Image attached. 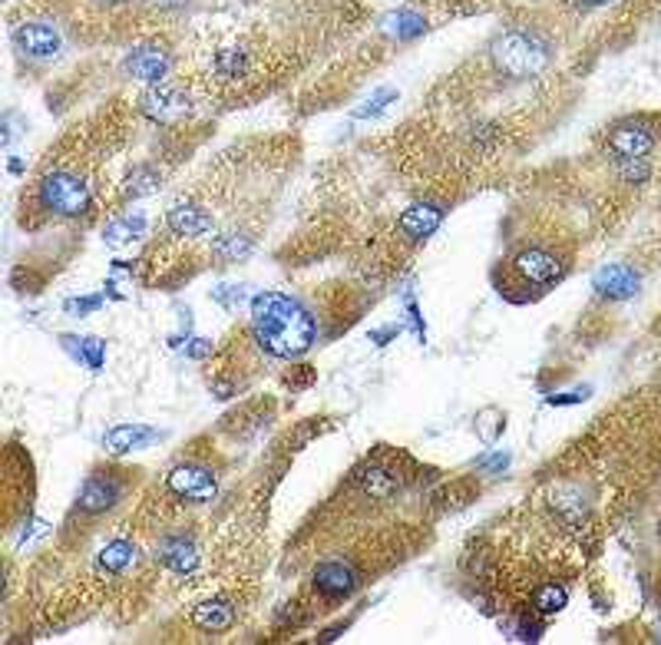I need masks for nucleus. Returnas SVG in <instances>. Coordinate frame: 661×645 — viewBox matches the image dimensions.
<instances>
[{"label": "nucleus", "instance_id": "nucleus-28", "mask_svg": "<svg viewBox=\"0 0 661 645\" xmlns=\"http://www.w3.org/2000/svg\"><path fill=\"white\" fill-rule=\"evenodd\" d=\"M212 301H219L222 308H242L248 301V285H215L212 288Z\"/></svg>", "mask_w": 661, "mask_h": 645}, {"label": "nucleus", "instance_id": "nucleus-3", "mask_svg": "<svg viewBox=\"0 0 661 645\" xmlns=\"http://www.w3.org/2000/svg\"><path fill=\"white\" fill-rule=\"evenodd\" d=\"M493 60L503 73H509V77H533V73H539L546 67L549 47L536 34H526V30H509V34L496 37Z\"/></svg>", "mask_w": 661, "mask_h": 645}, {"label": "nucleus", "instance_id": "nucleus-18", "mask_svg": "<svg viewBox=\"0 0 661 645\" xmlns=\"http://www.w3.org/2000/svg\"><path fill=\"white\" fill-rule=\"evenodd\" d=\"M146 229H149V222H146L143 212L116 215V219L103 229V242H106V245H129V242L143 239Z\"/></svg>", "mask_w": 661, "mask_h": 645}, {"label": "nucleus", "instance_id": "nucleus-23", "mask_svg": "<svg viewBox=\"0 0 661 645\" xmlns=\"http://www.w3.org/2000/svg\"><path fill=\"white\" fill-rule=\"evenodd\" d=\"M245 70H248V53L245 50L229 47V50H219L212 57V73L219 80H242Z\"/></svg>", "mask_w": 661, "mask_h": 645}, {"label": "nucleus", "instance_id": "nucleus-2", "mask_svg": "<svg viewBox=\"0 0 661 645\" xmlns=\"http://www.w3.org/2000/svg\"><path fill=\"white\" fill-rule=\"evenodd\" d=\"M37 196H40V206L53 215H60V219H80V215H86L93 206V192L86 186V179L80 172H70V169L47 172L37 186Z\"/></svg>", "mask_w": 661, "mask_h": 645}, {"label": "nucleus", "instance_id": "nucleus-8", "mask_svg": "<svg viewBox=\"0 0 661 645\" xmlns=\"http://www.w3.org/2000/svg\"><path fill=\"white\" fill-rule=\"evenodd\" d=\"M14 43H17V50L30 60H50L60 53L63 40H60V30L53 24H40V20H34V24L17 27Z\"/></svg>", "mask_w": 661, "mask_h": 645}, {"label": "nucleus", "instance_id": "nucleus-27", "mask_svg": "<svg viewBox=\"0 0 661 645\" xmlns=\"http://www.w3.org/2000/svg\"><path fill=\"white\" fill-rule=\"evenodd\" d=\"M619 176L628 186H645L648 179H652V166H648L645 156L638 159H619Z\"/></svg>", "mask_w": 661, "mask_h": 645}, {"label": "nucleus", "instance_id": "nucleus-19", "mask_svg": "<svg viewBox=\"0 0 661 645\" xmlns=\"http://www.w3.org/2000/svg\"><path fill=\"white\" fill-rule=\"evenodd\" d=\"M63 348H67L73 358H77L83 368H90L93 374L103 371L106 364V341L103 338H80V335H63Z\"/></svg>", "mask_w": 661, "mask_h": 645}, {"label": "nucleus", "instance_id": "nucleus-24", "mask_svg": "<svg viewBox=\"0 0 661 645\" xmlns=\"http://www.w3.org/2000/svg\"><path fill=\"white\" fill-rule=\"evenodd\" d=\"M566 602H569V589L562 586V583L539 586L536 596H533V606H536L539 616H556V612L566 609Z\"/></svg>", "mask_w": 661, "mask_h": 645}, {"label": "nucleus", "instance_id": "nucleus-34", "mask_svg": "<svg viewBox=\"0 0 661 645\" xmlns=\"http://www.w3.org/2000/svg\"><path fill=\"white\" fill-rule=\"evenodd\" d=\"M582 4H612V0H582Z\"/></svg>", "mask_w": 661, "mask_h": 645}, {"label": "nucleus", "instance_id": "nucleus-29", "mask_svg": "<svg viewBox=\"0 0 661 645\" xmlns=\"http://www.w3.org/2000/svg\"><path fill=\"white\" fill-rule=\"evenodd\" d=\"M103 305H106V298H103V295H83V298H70L63 308L83 318V315H93V311H100Z\"/></svg>", "mask_w": 661, "mask_h": 645}, {"label": "nucleus", "instance_id": "nucleus-33", "mask_svg": "<svg viewBox=\"0 0 661 645\" xmlns=\"http://www.w3.org/2000/svg\"><path fill=\"white\" fill-rule=\"evenodd\" d=\"M407 318H410V325H414L417 338L424 341V318H420V308L414 305V301H407Z\"/></svg>", "mask_w": 661, "mask_h": 645}, {"label": "nucleus", "instance_id": "nucleus-11", "mask_svg": "<svg viewBox=\"0 0 661 645\" xmlns=\"http://www.w3.org/2000/svg\"><path fill=\"white\" fill-rule=\"evenodd\" d=\"M443 215H447V209H443L440 202H430V199L414 202V206H407V212L400 215V232H404L410 242H424L440 229Z\"/></svg>", "mask_w": 661, "mask_h": 645}, {"label": "nucleus", "instance_id": "nucleus-32", "mask_svg": "<svg viewBox=\"0 0 661 645\" xmlns=\"http://www.w3.org/2000/svg\"><path fill=\"white\" fill-rule=\"evenodd\" d=\"M506 464H509V454H503V450H500V454H493V457H483V460H480V467H483V470H490V473L506 470Z\"/></svg>", "mask_w": 661, "mask_h": 645}, {"label": "nucleus", "instance_id": "nucleus-17", "mask_svg": "<svg viewBox=\"0 0 661 645\" xmlns=\"http://www.w3.org/2000/svg\"><path fill=\"white\" fill-rule=\"evenodd\" d=\"M235 619H238V606L232 599H222V596L202 602V606L192 609V622L202 632H225V629L235 626Z\"/></svg>", "mask_w": 661, "mask_h": 645}, {"label": "nucleus", "instance_id": "nucleus-16", "mask_svg": "<svg viewBox=\"0 0 661 645\" xmlns=\"http://www.w3.org/2000/svg\"><path fill=\"white\" fill-rule=\"evenodd\" d=\"M314 586H318V593H324L328 599H341V596L354 593L357 576L348 563L331 559V563H321L318 569H314Z\"/></svg>", "mask_w": 661, "mask_h": 645}, {"label": "nucleus", "instance_id": "nucleus-31", "mask_svg": "<svg viewBox=\"0 0 661 645\" xmlns=\"http://www.w3.org/2000/svg\"><path fill=\"white\" fill-rule=\"evenodd\" d=\"M186 354H189V358H209V354H212V341H209V338H189V341H186Z\"/></svg>", "mask_w": 661, "mask_h": 645}, {"label": "nucleus", "instance_id": "nucleus-6", "mask_svg": "<svg viewBox=\"0 0 661 645\" xmlns=\"http://www.w3.org/2000/svg\"><path fill=\"white\" fill-rule=\"evenodd\" d=\"M513 272L523 278L526 285H536V288H549L556 285L562 278V262L552 252L546 249H523L513 258Z\"/></svg>", "mask_w": 661, "mask_h": 645}, {"label": "nucleus", "instance_id": "nucleus-4", "mask_svg": "<svg viewBox=\"0 0 661 645\" xmlns=\"http://www.w3.org/2000/svg\"><path fill=\"white\" fill-rule=\"evenodd\" d=\"M166 487L176 493L179 500L209 503V500H215V493H219V480H215V473L202 464H179L169 470Z\"/></svg>", "mask_w": 661, "mask_h": 645}, {"label": "nucleus", "instance_id": "nucleus-12", "mask_svg": "<svg viewBox=\"0 0 661 645\" xmlns=\"http://www.w3.org/2000/svg\"><path fill=\"white\" fill-rule=\"evenodd\" d=\"M166 225L172 235L179 239H199V235H209L212 232V212L195 206V202H176L169 212H166Z\"/></svg>", "mask_w": 661, "mask_h": 645}, {"label": "nucleus", "instance_id": "nucleus-25", "mask_svg": "<svg viewBox=\"0 0 661 645\" xmlns=\"http://www.w3.org/2000/svg\"><path fill=\"white\" fill-rule=\"evenodd\" d=\"M215 255L225 258V262L252 255V239H245V235H222V239H215Z\"/></svg>", "mask_w": 661, "mask_h": 645}, {"label": "nucleus", "instance_id": "nucleus-21", "mask_svg": "<svg viewBox=\"0 0 661 645\" xmlns=\"http://www.w3.org/2000/svg\"><path fill=\"white\" fill-rule=\"evenodd\" d=\"M133 563H136V546L129 540H113L100 550V569L103 573H110V576L126 573Z\"/></svg>", "mask_w": 661, "mask_h": 645}, {"label": "nucleus", "instance_id": "nucleus-30", "mask_svg": "<svg viewBox=\"0 0 661 645\" xmlns=\"http://www.w3.org/2000/svg\"><path fill=\"white\" fill-rule=\"evenodd\" d=\"M589 397V387H579V391H566V394H552L549 404L552 407H566V404H582Z\"/></svg>", "mask_w": 661, "mask_h": 645}, {"label": "nucleus", "instance_id": "nucleus-26", "mask_svg": "<svg viewBox=\"0 0 661 645\" xmlns=\"http://www.w3.org/2000/svg\"><path fill=\"white\" fill-rule=\"evenodd\" d=\"M394 100H397V90H390V86H384V90H377V93L371 96V100H364L361 106H357L354 116H357V120H374V116H381Z\"/></svg>", "mask_w": 661, "mask_h": 645}, {"label": "nucleus", "instance_id": "nucleus-9", "mask_svg": "<svg viewBox=\"0 0 661 645\" xmlns=\"http://www.w3.org/2000/svg\"><path fill=\"white\" fill-rule=\"evenodd\" d=\"M655 146V133L652 126L638 123V120H628L619 123L609 133V153L619 156V159H638V156H648Z\"/></svg>", "mask_w": 661, "mask_h": 645}, {"label": "nucleus", "instance_id": "nucleus-20", "mask_svg": "<svg viewBox=\"0 0 661 645\" xmlns=\"http://www.w3.org/2000/svg\"><path fill=\"white\" fill-rule=\"evenodd\" d=\"M381 27H384V34L387 37H394V40H414V37H420L427 30V20L417 14V10H394V14H387L384 20H381Z\"/></svg>", "mask_w": 661, "mask_h": 645}, {"label": "nucleus", "instance_id": "nucleus-15", "mask_svg": "<svg viewBox=\"0 0 661 645\" xmlns=\"http://www.w3.org/2000/svg\"><path fill=\"white\" fill-rule=\"evenodd\" d=\"M119 497H123V487H119L113 477L93 473V477H86V483L80 487L77 507H80L83 513H106V510L113 507V503H119Z\"/></svg>", "mask_w": 661, "mask_h": 645}, {"label": "nucleus", "instance_id": "nucleus-13", "mask_svg": "<svg viewBox=\"0 0 661 645\" xmlns=\"http://www.w3.org/2000/svg\"><path fill=\"white\" fill-rule=\"evenodd\" d=\"M162 437V430L156 427H146V424H116L103 434V447L110 454H133V450H143L149 444H156Z\"/></svg>", "mask_w": 661, "mask_h": 645}, {"label": "nucleus", "instance_id": "nucleus-22", "mask_svg": "<svg viewBox=\"0 0 661 645\" xmlns=\"http://www.w3.org/2000/svg\"><path fill=\"white\" fill-rule=\"evenodd\" d=\"M159 182H162V176H159L156 166L139 163V166H133V172H129L126 182H123V196L126 199H143V196H149V192L159 189Z\"/></svg>", "mask_w": 661, "mask_h": 645}, {"label": "nucleus", "instance_id": "nucleus-35", "mask_svg": "<svg viewBox=\"0 0 661 645\" xmlns=\"http://www.w3.org/2000/svg\"><path fill=\"white\" fill-rule=\"evenodd\" d=\"M110 4H126V0H110Z\"/></svg>", "mask_w": 661, "mask_h": 645}, {"label": "nucleus", "instance_id": "nucleus-5", "mask_svg": "<svg viewBox=\"0 0 661 645\" xmlns=\"http://www.w3.org/2000/svg\"><path fill=\"white\" fill-rule=\"evenodd\" d=\"M139 110H143L149 120H156V123H179L192 113V100L179 90V86L156 83L153 90L143 93Z\"/></svg>", "mask_w": 661, "mask_h": 645}, {"label": "nucleus", "instance_id": "nucleus-1", "mask_svg": "<svg viewBox=\"0 0 661 645\" xmlns=\"http://www.w3.org/2000/svg\"><path fill=\"white\" fill-rule=\"evenodd\" d=\"M252 338L265 354L291 361L311 348L318 325L298 298L285 292H258L252 298Z\"/></svg>", "mask_w": 661, "mask_h": 645}, {"label": "nucleus", "instance_id": "nucleus-14", "mask_svg": "<svg viewBox=\"0 0 661 645\" xmlns=\"http://www.w3.org/2000/svg\"><path fill=\"white\" fill-rule=\"evenodd\" d=\"M169 53L162 50V47H153V43H149V47H136L133 53H129L126 57V70L133 73L136 80H143V83H162L169 77Z\"/></svg>", "mask_w": 661, "mask_h": 645}, {"label": "nucleus", "instance_id": "nucleus-10", "mask_svg": "<svg viewBox=\"0 0 661 645\" xmlns=\"http://www.w3.org/2000/svg\"><path fill=\"white\" fill-rule=\"evenodd\" d=\"M156 559L169 573L189 576L192 569L199 566V546H195V540L186 533H169V536H162V543L156 546Z\"/></svg>", "mask_w": 661, "mask_h": 645}, {"label": "nucleus", "instance_id": "nucleus-7", "mask_svg": "<svg viewBox=\"0 0 661 645\" xmlns=\"http://www.w3.org/2000/svg\"><path fill=\"white\" fill-rule=\"evenodd\" d=\"M642 288V275L632 265H602L592 275V292L609 301H628L638 295Z\"/></svg>", "mask_w": 661, "mask_h": 645}]
</instances>
